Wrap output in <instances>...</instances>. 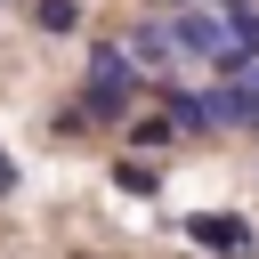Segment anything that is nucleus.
<instances>
[{"instance_id":"nucleus-3","label":"nucleus","mask_w":259,"mask_h":259,"mask_svg":"<svg viewBox=\"0 0 259 259\" xmlns=\"http://www.w3.org/2000/svg\"><path fill=\"white\" fill-rule=\"evenodd\" d=\"M162 32H170V49H186V57H219V49H227V24H219V16H194V8L170 16Z\"/></svg>"},{"instance_id":"nucleus-7","label":"nucleus","mask_w":259,"mask_h":259,"mask_svg":"<svg viewBox=\"0 0 259 259\" xmlns=\"http://www.w3.org/2000/svg\"><path fill=\"white\" fill-rule=\"evenodd\" d=\"M0 194H16V162L8 154H0Z\"/></svg>"},{"instance_id":"nucleus-2","label":"nucleus","mask_w":259,"mask_h":259,"mask_svg":"<svg viewBox=\"0 0 259 259\" xmlns=\"http://www.w3.org/2000/svg\"><path fill=\"white\" fill-rule=\"evenodd\" d=\"M186 235H194L202 251H219V259H251V251H259L251 219H235V210H194V219H186Z\"/></svg>"},{"instance_id":"nucleus-6","label":"nucleus","mask_w":259,"mask_h":259,"mask_svg":"<svg viewBox=\"0 0 259 259\" xmlns=\"http://www.w3.org/2000/svg\"><path fill=\"white\" fill-rule=\"evenodd\" d=\"M113 186H121V194H154V170H146V162H113Z\"/></svg>"},{"instance_id":"nucleus-8","label":"nucleus","mask_w":259,"mask_h":259,"mask_svg":"<svg viewBox=\"0 0 259 259\" xmlns=\"http://www.w3.org/2000/svg\"><path fill=\"white\" fill-rule=\"evenodd\" d=\"M162 8H178V16H186V0H162ZM210 8H227V0H210Z\"/></svg>"},{"instance_id":"nucleus-5","label":"nucleus","mask_w":259,"mask_h":259,"mask_svg":"<svg viewBox=\"0 0 259 259\" xmlns=\"http://www.w3.org/2000/svg\"><path fill=\"white\" fill-rule=\"evenodd\" d=\"M81 24V0H40V32H73Z\"/></svg>"},{"instance_id":"nucleus-1","label":"nucleus","mask_w":259,"mask_h":259,"mask_svg":"<svg viewBox=\"0 0 259 259\" xmlns=\"http://www.w3.org/2000/svg\"><path fill=\"white\" fill-rule=\"evenodd\" d=\"M138 97V65L130 49H89V81H81V113H121Z\"/></svg>"},{"instance_id":"nucleus-4","label":"nucleus","mask_w":259,"mask_h":259,"mask_svg":"<svg viewBox=\"0 0 259 259\" xmlns=\"http://www.w3.org/2000/svg\"><path fill=\"white\" fill-rule=\"evenodd\" d=\"M130 65H138V73H162V65H178V49H170V32H162V24H146V32H130Z\"/></svg>"}]
</instances>
